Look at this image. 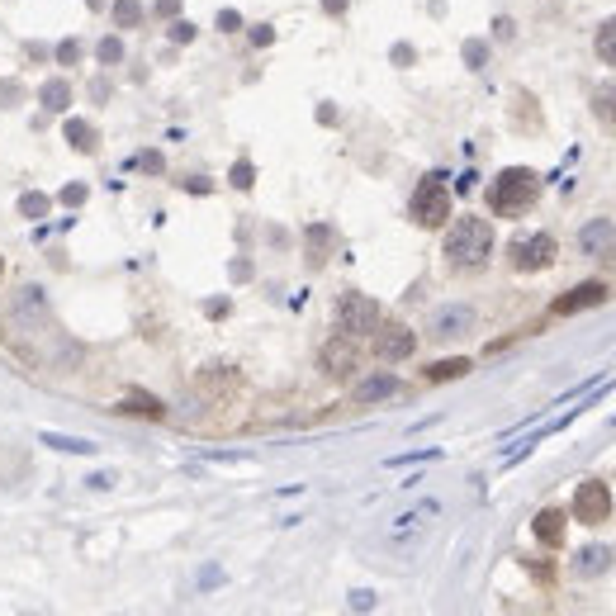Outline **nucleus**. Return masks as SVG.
<instances>
[{
    "mask_svg": "<svg viewBox=\"0 0 616 616\" xmlns=\"http://www.w3.org/2000/svg\"><path fill=\"white\" fill-rule=\"evenodd\" d=\"M233 185H237V190H247V185H252V166H247V162L233 166Z\"/></svg>",
    "mask_w": 616,
    "mask_h": 616,
    "instance_id": "24",
    "label": "nucleus"
},
{
    "mask_svg": "<svg viewBox=\"0 0 616 616\" xmlns=\"http://www.w3.org/2000/svg\"><path fill=\"white\" fill-rule=\"evenodd\" d=\"M124 413H143V417H162V403L152 394H128L124 399Z\"/></svg>",
    "mask_w": 616,
    "mask_h": 616,
    "instance_id": "21",
    "label": "nucleus"
},
{
    "mask_svg": "<svg viewBox=\"0 0 616 616\" xmlns=\"http://www.w3.org/2000/svg\"><path fill=\"white\" fill-rule=\"evenodd\" d=\"M465 370H470V361H460V356H455V361H436L432 370H427V380H460V375H465Z\"/></svg>",
    "mask_w": 616,
    "mask_h": 616,
    "instance_id": "19",
    "label": "nucleus"
},
{
    "mask_svg": "<svg viewBox=\"0 0 616 616\" xmlns=\"http://www.w3.org/2000/svg\"><path fill=\"white\" fill-rule=\"evenodd\" d=\"M327 247H332V228H308V266H323L327 261Z\"/></svg>",
    "mask_w": 616,
    "mask_h": 616,
    "instance_id": "16",
    "label": "nucleus"
},
{
    "mask_svg": "<svg viewBox=\"0 0 616 616\" xmlns=\"http://www.w3.org/2000/svg\"><path fill=\"white\" fill-rule=\"evenodd\" d=\"M399 394V375H370V380L356 384V403H380Z\"/></svg>",
    "mask_w": 616,
    "mask_h": 616,
    "instance_id": "12",
    "label": "nucleus"
},
{
    "mask_svg": "<svg viewBox=\"0 0 616 616\" xmlns=\"http://www.w3.org/2000/svg\"><path fill=\"white\" fill-rule=\"evenodd\" d=\"M588 105H593V119L602 128H616V81H602L598 91L588 95Z\"/></svg>",
    "mask_w": 616,
    "mask_h": 616,
    "instance_id": "14",
    "label": "nucleus"
},
{
    "mask_svg": "<svg viewBox=\"0 0 616 616\" xmlns=\"http://www.w3.org/2000/svg\"><path fill=\"white\" fill-rule=\"evenodd\" d=\"M607 560H612L607 550H583V564H579V569H583V574H593V569H598V564H607Z\"/></svg>",
    "mask_w": 616,
    "mask_h": 616,
    "instance_id": "22",
    "label": "nucleus"
},
{
    "mask_svg": "<svg viewBox=\"0 0 616 616\" xmlns=\"http://www.w3.org/2000/svg\"><path fill=\"white\" fill-rule=\"evenodd\" d=\"M370 337H375V356H380V361H408V356H413L417 351V337H413V327H403V323H389V327H375V332H370Z\"/></svg>",
    "mask_w": 616,
    "mask_h": 616,
    "instance_id": "7",
    "label": "nucleus"
},
{
    "mask_svg": "<svg viewBox=\"0 0 616 616\" xmlns=\"http://www.w3.org/2000/svg\"><path fill=\"white\" fill-rule=\"evenodd\" d=\"M598 57L607 67H616V15L598 24Z\"/></svg>",
    "mask_w": 616,
    "mask_h": 616,
    "instance_id": "18",
    "label": "nucleus"
},
{
    "mask_svg": "<svg viewBox=\"0 0 616 616\" xmlns=\"http://www.w3.org/2000/svg\"><path fill=\"white\" fill-rule=\"evenodd\" d=\"M607 285H602V280H588V285H579V290H569L564 294V299H555V308H550V313H555V318H569V313H583V308H598V304H607Z\"/></svg>",
    "mask_w": 616,
    "mask_h": 616,
    "instance_id": "9",
    "label": "nucleus"
},
{
    "mask_svg": "<svg viewBox=\"0 0 616 616\" xmlns=\"http://www.w3.org/2000/svg\"><path fill=\"white\" fill-rule=\"evenodd\" d=\"M100 57H105V62H119V57H124L119 38H105V43H100Z\"/></svg>",
    "mask_w": 616,
    "mask_h": 616,
    "instance_id": "23",
    "label": "nucleus"
},
{
    "mask_svg": "<svg viewBox=\"0 0 616 616\" xmlns=\"http://www.w3.org/2000/svg\"><path fill=\"white\" fill-rule=\"evenodd\" d=\"M67 105H72V86H67V81H48V86H43V109H48V114H62Z\"/></svg>",
    "mask_w": 616,
    "mask_h": 616,
    "instance_id": "17",
    "label": "nucleus"
},
{
    "mask_svg": "<svg viewBox=\"0 0 616 616\" xmlns=\"http://www.w3.org/2000/svg\"><path fill=\"white\" fill-rule=\"evenodd\" d=\"M86 5H91V10H100V5H105V0H86Z\"/></svg>",
    "mask_w": 616,
    "mask_h": 616,
    "instance_id": "26",
    "label": "nucleus"
},
{
    "mask_svg": "<svg viewBox=\"0 0 616 616\" xmlns=\"http://www.w3.org/2000/svg\"><path fill=\"white\" fill-rule=\"evenodd\" d=\"M138 19H143V5H138V0H114V24H119V29H133Z\"/></svg>",
    "mask_w": 616,
    "mask_h": 616,
    "instance_id": "20",
    "label": "nucleus"
},
{
    "mask_svg": "<svg viewBox=\"0 0 616 616\" xmlns=\"http://www.w3.org/2000/svg\"><path fill=\"white\" fill-rule=\"evenodd\" d=\"M474 327V308H465V304H455V308H436L432 313V337H460V332H470Z\"/></svg>",
    "mask_w": 616,
    "mask_h": 616,
    "instance_id": "11",
    "label": "nucleus"
},
{
    "mask_svg": "<svg viewBox=\"0 0 616 616\" xmlns=\"http://www.w3.org/2000/svg\"><path fill=\"white\" fill-rule=\"evenodd\" d=\"M446 266L451 271H484L489 266V256H493V223L489 218H455L451 223V233H446Z\"/></svg>",
    "mask_w": 616,
    "mask_h": 616,
    "instance_id": "1",
    "label": "nucleus"
},
{
    "mask_svg": "<svg viewBox=\"0 0 616 616\" xmlns=\"http://www.w3.org/2000/svg\"><path fill=\"white\" fill-rule=\"evenodd\" d=\"M417 228H446L451 223V190L441 176H427V181L413 190V204H408Z\"/></svg>",
    "mask_w": 616,
    "mask_h": 616,
    "instance_id": "3",
    "label": "nucleus"
},
{
    "mask_svg": "<svg viewBox=\"0 0 616 616\" xmlns=\"http://www.w3.org/2000/svg\"><path fill=\"white\" fill-rule=\"evenodd\" d=\"M555 256H560V247H555V237H550V233H526V237H517V242L508 247L512 271H522V275L550 271V266H555Z\"/></svg>",
    "mask_w": 616,
    "mask_h": 616,
    "instance_id": "5",
    "label": "nucleus"
},
{
    "mask_svg": "<svg viewBox=\"0 0 616 616\" xmlns=\"http://www.w3.org/2000/svg\"><path fill=\"white\" fill-rule=\"evenodd\" d=\"M24 214H48V200H43V195H29V200H24Z\"/></svg>",
    "mask_w": 616,
    "mask_h": 616,
    "instance_id": "25",
    "label": "nucleus"
},
{
    "mask_svg": "<svg viewBox=\"0 0 616 616\" xmlns=\"http://www.w3.org/2000/svg\"><path fill=\"white\" fill-rule=\"evenodd\" d=\"M612 517V489L602 479H583L579 493H574V522L583 526H598Z\"/></svg>",
    "mask_w": 616,
    "mask_h": 616,
    "instance_id": "6",
    "label": "nucleus"
},
{
    "mask_svg": "<svg viewBox=\"0 0 616 616\" xmlns=\"http://www.w3.org/2000/svg\"><path fill=\"white\" fill-rule=\"evenodd\" d=\"M579 247H583V256H593V261H602V256H607V252H616V228H612V223H607V218H593V223H583Z\"/></svg>",
    "mask_w": 616,
    "mask_h": 616,
    "instance_id": "10",
    "label": "nucleus"
},
{
    "mask_svg": "<svg viewBox=\"0 0 616 616\" xmlns=\"http://www.w3.org/2000/svg\"><path fill=\"white\" fill-rule=\"evenodd\" d=\"M541 195V176L531 166H508L498 181L489 185V209L498 218H522Z\"/></svg>",
    "mask_w": 616,
    "mask_h": 616,
    "instance_id": "2",
    "label": "nucleus"
},
{
    "mask_svg": "<svg viewBox=\"0 0 616 616\" xmlns=\"http://www.w3.org/2000/svg\"><path fill=\"white\" fill-rule=\"evenodd\" d=\"M67 143H72L76 152H95L100 138H95V128L86 124V119H67Z\"/></svg>",
    "mask_w": 616,
    "mask_h": 616,
    "instance_id": "15",
    "label": "nucleus"
},
{
    "mask_svg": "<svg viewBox=\"0 0 616 616\" xmlns=\"http://www.w3.org/2000/svg\"><path fill=\"white\" fill-rule=\"evenodd\" d=\"M356 361H361V346H356V337H346V332H337V337L323 346V370L327 375H351Z\"/></svg>",
    "mask_w": 616,
    "mask_h": 616,
    "instance_id": "8",
    "label": "nucleus"
},
{
    "mask_svg": "<svg viewBox=\"0 0 616 616\" xmlns=\"http://www.w3.org/2000/svg\"><path fill=\"white\" fill-rule=\"evenodd\" d=\"M380 304H375V299H370V294H342V304H337V332H346V337H356V342H361V337H370V332H375V327H380Z\"/></svg>",
    "mask_w": 616,
    "mask_h": 616,
    "instance_id": "4",
    "label": "nucleus"
},
{
    "mask_svg": "<svg viewBox=\"0 0 616 616\" xmlns=\"http://www.w3.org/2000/svg\"><path fill=\"white\" fill-rule=\"evenodd\" d=\"M0 271H5V261H0Z\"/></svg>",
    "mask_w": 616,
    "mask_h": 616,
    "instance_id": "27",
    "label": "nucleus"
},
{
    "mask_svg": "<svg viewBox=\"0 0 616 616\" xmlns=\"http://www.w3.org/2000/svg\"><path fill=\"white\" fill-rule=\"evenodd\" d=\"M531 531H536V541H541V545H564V512H560V508L536 512Z\"/></svg>",
    "mask_w": 616,
    "mask_h": 616,
    "instance_id": "13",
    "label": "nucleus"
}]
</instances>
